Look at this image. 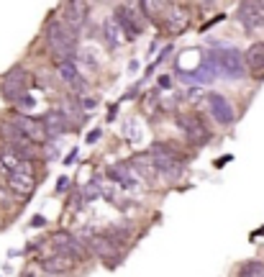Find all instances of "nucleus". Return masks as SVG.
I'll list each match as a JSON object with an SVG mask.
<instances>
[{
	"label": "nucleus",
	"instance_id": "obj_22",
	"mask_svg": "<svg viewBox=\"0 0 264 277\" xmlns=\"http://www.w3.org/2000/svg\"><path fill=\"white\" fill-rule=\"evenodd\" d=\"M57 72H59V80L67 85H77L80 82V72L75 67V62L67 59V62H57Z\"/></svg>",
	"mask_w": 264,
	"mask_h": 277
},
{
	"label": "nucleus",
	"instance_id": "obj_21",
	"mask_svg": "<svg viewBox=\"0 0 264 277\" xmlns=\"http://www.w3.org/2000/svg\"><path fill=\"white\" fill-rule=\"evenodd\" d=\"M103 31H105V41H108V47H111V49H118V47H121V41L126 39L123 31H121V26L116 23V18L105 21L103 23Z\"/></svg>",
	"mask_w": 264,
	"mask_h": 277
},
{
	"label": "nucleus",
	"instance_id": "obj_29",
	"mask_svg": "<svg viewBox=\"0 0 264 277\" xmlns=\"http://www.w3.org/2000/svg\"><path fill=\"white\" fill-rule=\"evenodd\" d=\"M257 5L262 8V11H264V0H257Z\"/></svg>",
	"mask_w": 264,
	"mask_h": 277
},
{
	"label": "nucleus",
	"instance_id": "obj_9",
	"mask_svg": "<svg viewBox=\"0 0 264 277\" xmlns=\"http://www.w3.org/2000/svg\"><path fill=\"white\" fill-rule=\"evenodd\" d=\"M0 136L5 139V147L16 149L21 157H23V151L29 154V151H31V147H33V141H29V139H26V136H23V131L18 129L13 121H3V123H0Z\"/></svg>",
	"mask_w": 264,
	"mask_h": 277
},
{
	"label": "nucleus",
	"instance_id": "obj_12",
	"mask_svg": "<svg viewBox=\"0 0 264 277\" xmlns=\"http://www.w3.org/2000/svg\"><path fill=\"white\" fill-rule=\"evenodd\" d=\"M62 21H65L72 31H80L87 21V0H67Z\"/></svg>",
	"mask_w": 264,
	"mask_h": 277
},
{
	"label": "nucleus",
	"instance_id": "obj_14",
	"mask_svg": "<svg viewBox=\"0 0 264 277\" xmlns=\"http://www.w3.org/2000/svg\"><path fill=\"white\" fill-rule=\"evenodd\" d=\"M85 244H87V249H93L100 259H105V262H118V257H121L118 246L108 236H98V234L95 236H87Z\"/></svg>",
	"mask_w": 264,
	"mask_h": 277
},
{
	"label": "nucleus",
	"instance_id": "obj_20",
	"mask_svg": "<svg viewBox=\"0 0 264 277\" xmlns=\"http://www.w3.org/2000/svg\"><path fill=\"white\" fill-rule=\"evenodd\" d=\"M172 3H175V0H141V13H144V18H149V21H159V16L165 13Z\"/></svg>",
	"mask_w": 264,
	"mask_h": 277
},
{
	"label": "nucleus",
	"instance_id": "obj_19",
	"mask_svg": "<svg viewBox=\"0 0 264 277\" xmlns=\"http://www.w3.org/2000/svg\"><path fill=\"white\" fill-rule=\"evenodd\" d=\"M72 267H75V262L67 257H62V254H54V257H47L41 262V270L44 272H49V275H67Z\"/></svg>",
	"mask_w": 264,
	"mask_h": 277
},
{
	"label": "nucleus",
	"instance_id": "obj_13",
	"mask_svg": "<svg viewBox=\"0 0 264 277\" xmlns=\"http://www.w3.org/2000/svg\"><path fill=\"white\" fill-rule=\"evenodd\" d=\"M208 111H211V115L218 123H223V126L233 123V105L229 103V98H223L218 93H211L208 95Z\"/></svg>",
	"mask_w": 264,
	"mask_h": 277
},
{
	"label": "nucleus",
	"instance_id": "obj_3",
	"mask_svg": "<svg viewBox=\"0 0 264 277\" xmlns=\"http://www.w3.org/2000/svg\"><path fill=\"white\" fill-rule=\"evenodd\" d=\"M159 26L169 36H177V33H182L190 26V8L182 5V3H172L167 11L159 16Z\"/></svg>",
	"mask_w": 264,
	"mask_h": 277
},
{
	"label": "nucleus",
	"instance_id": "obj_25",
	"mask_svg": "<svg viewBox=\"0 0 264 277\" xmlns=\"http://www.w3.org/2000/svg\"><path fill=\"white\" fill-rule=\"evenodd\" d=\"M62 113L67 115V121H77L80 118V108L72 100H65V105H62Z\"/></svg>",
	"mask_w": 264,
	"mask_h": 277
},
{
	"label": "nucleus",
	"instance_id": "obj_5",
	"mask_svg": "<svg viewBox=\"0 0 264 277\" xmlns=\"http://www.w3.org/2000/svg\"><path fill=\"white\" fill-rule=\"evenodd\" d=\"M8 187H11L16 195H21V198H29L33 193L36 180H33V169H31L29 159H23L13 172H8Z\"/></svg>",
	"mask_w": 264,
	"mask_h": 277
},
{
	"label": "nucleus",
	"instance_id": "obj_15",
	"mask_svg": "<svg viewBox=\"0 0 264 277\" xmlns=\"http://www.w3.org/2000/svg\"><path fill=\"white\" fill-rule=\"evenodd\" d=\"M215 62L221 65V69L229 77H241L244 69H247V65H244V57L239 54V51H223V54H215Z\"/></svg>",
	"mask_w": 264,
	"mask_h": 277
},
{
	"label": "nucleus",
	"instance_id": "obj_8",
	"mask_svg": "<svg viewBox=\"0 0 264 277\" xmlns=\"http://www.w3.org/2000/svg\"><path fill=\"white\" fill-rule=\"evenodd\" d=\"M113 18H116L118 26H121L126 39H136L144 31V13H136L131 5H118Z\"/></svg>",
	"mask_w": 264,
	"mask_h": 277
},
{
	"label": "nucleus",
	"instance_id": "obj_26",
	"mask_svg": "<svg viewBox=\"0 0 264 277\" xmlns=\"http://www.w3.org/2000/svg\"><path fill=\"white\" fill-rule=\"evenodd\" d=\"M18 103H21V108H26V111H29V108H33V98L31 95H21V98H18Z\"/></svg>",
	"mask_w": 264,
	"mask_h": 277
},
{
	"label": "nucleus",
	"instance_id": "obj_4",
	"mask_svg": "<svg viewBox=\"0 0 264 277\" xmlns=\"http://www.w3.org/2000/svg\"><path fill=\"white\" fill-rule=\"evenodd\" d=\"M51 246H54V252H57V254L72 259V262H80V259L85 257V252H87L85 239H77V236L67 234V231H59V234H54Z\"/></svg>",
	"mask_w": 264,
	"mask_h": 277
},
{
	"label": "nucleus",
	"instance_id": "obj_17",
	"mask_svg": "<svg viewBox=\"0 0 264 277\" xmlns=\"http://www.w3.org/2000/svg\"><path fill=\"white\" fill-rule=\"evenodd\" d=\"M244 65L251 75H264V41H254L244 54Z\"/></svg>",
	"mask_w": 264,
	"mask_h": 277
},
{
	"label": "nucleus",
	"instance_id": "obj_16",
	"mask_svg": "<svg viewBox=\"0 0 264 277\" xmlns=\"http://www.w3.org/2000/svg\"><path fill=\"white\" fill-rule=\"evenodd\" d=\"M44 129H47V136L49 139H57V136H62L67 129H69V121H67V115L62 113L59 108H51L47 115H44Z\"/></svg>",
	"mask_w": 264,
	"mask_h": 277
},
{
	"label": "nucleus",
	"instance_id": "obj_27",
	"mask_svg": "<svg viewBox=\"0 0 264 277\" xmlns=\"http://www.w3.org/2000/svg\"><path fill=\"white\" fill-rule=\"evenodd\" d=\"M44 223H47V218H44V216H33L31 226H36V228H39V226H44Z\"/></svg>",
	"mask_w": 264,
	"mask_h": 277
},
{
	"label": "nucleus",
	"instance_id": "obj_2",
	"mask_svg": "<svg viewBox=\"0 0 264 277\" xmlns=\"http://www.w3.org/2000/svg\"><path fill=\"white\" fill-rule=\"evenodd\" d=\"M149 154L154 157V162H157L159 175H167V177L175 180V177L182 172V154L172 144H162V141H157V144H151Z\"/></svg>",
	"mask_w": 264,
	"mask_h": 277
},
{
	"label": "nucleus",
	"instance_id": "obj_7",
	"mask_svg": "<svg viewBox=\"0 0 264 277\" xmlns=\"http://www.w3.org/2000/svg\"><path fill=\"white\" fill-rule=\"evenodd\" d=\"M177 129L190 144H208V139H211V131L198 115H187V113L177 115Z\"/></svg>",
	"mask_w": 264,
	"mask_h": 277
},
{
	"label": "nucleus",
	"instance_id": "obj_1",
	"mask_svg": "<svg viewBox=\"0 0 264 277\" xmlns=\"http://www.w3.org/2000/svg\"><path fill=\"white\" fill-rule=\"evenodd\" d=\"M47 36V49L54 57V62H67L77 51V31H72L62 18H51L44 29Z\"/></svg>",
	"mask_w": 264,
	"mask_h": 277
},
{
	"label": "nucleus",
	"instance_id": "obj_23",
	"mask_svg": "<svg viewBox=\"0 0 264 277\" xmlns=\"http://www.w3.org/2000/svg\"><path fill=\"white\" fill-rule=\"evenodd\" d=\"M131 164L126 167V164H113V167H108V177H113V180L118 182H129L131 185Z\"/></svg>",
	"mask_w": 264,
	"mask_h": 277
},
{
	"label": "nucleus",
	"instance_id": "obj_11",
	"mask_svg": "<svg viewBox=\"0 0 264 277\" xmlns=\"http://www.w3.org/2000/svg\"><path fill=\"white\" fill-rule=\"evenodd\" d=\"M239 21L247 31H257L264 26V11L257 5V0H244L239 5Z\"/></svg>",
	"mask_w": 264,
	"mask_h": 277
},
{
	"label": "nucleus",
	"instance_id": "obj_6",
	"mask_svg": "<svg viewBox=\"0 0 264 277\" xmlns=\"http://www.w3.org/2000/svg\"><path fill=\"white\" fill-rule=\"evenodd\" d=\"M26 85H29V72L23 67H13L3 75V82H0V95L5 100H18L23 95Z\"/></svg>",
	"mask_w": 264,
	"mask_h": 277
},
{
	"label": "nucleus",
	"instance_id": "obj_10",
	"mask_svg": "<svg viewBox=\"0 0 264 277\" xmlns=\"http://www.w3.org/2000/svg\"><path fill=\"white\" fill-rule=\"evenodd\" d=\"M13 123H16V126L23 131V136H26V139H29V141H33V144H44V141L49 139L41 118H33V115H26V113H21V115H16V118H13Z\"/></svg>",
	"mask_w": 264,
	"mask_h": 277
},
{
	"label": "nucleus",
	"instance_id": "obj_24",
	"mask_svg": "<svg viewBox=\"0 0 264 277\" xmlns=\"http://www.w3.org/2000/svg\"><path fill=\"white\" fill-rule=\"evenodd\" d=\"M239 277H264V262L259 259H251L239 270Z\"/></svg>",
	"mask_w": 264,
	"mask_h": 277
},
{
	"label": "nucleus",
	"instance_id": "obj_28",
	"mask_svg": "<svg viewBox=\"0 0 264 277\" xmlns=\"http://www.w3.org/2000/svg\"><path fill=\"white\" fill-rule=\"evenodd\" d=\"M67 180H69V177H62V182H59V185H57V190H65V187H67V185H69V182H67Z\"/></svg>",
	"mask_w": 264,
	"mask_h": 277
},
{
	"label": "nucleus",
	"instance_id": "obj_18",
	"mask_svg": "<svg viewBox=\"0 0 264 277\" xmlns=\"http://www.w3.org/2000/svg\"><path fill=\"white\" fill-rule=\"evenodd\" d=\"M131 167L139 172V177H144V180H154V177L159 175V169H157V162H154V157L149 154H136L131 159Z\"/></svg>",
	"mask_w": 264,
	"mask_h": 277
},
{
	"label": "nucleus",
	"instance_id": "obj_30",
	"mask_svg": "<svg viewBox=\"0 0 264 277\" xmlns=\"http://www.w3.org/2000/svg\"><path fill=\"white\" fill-rule=\"evenodd\" d=\"M26 277H33V275H26Z\"/></svg>",
	"mask_w": 264,
	"mask_h": 277
}]
</instances>
